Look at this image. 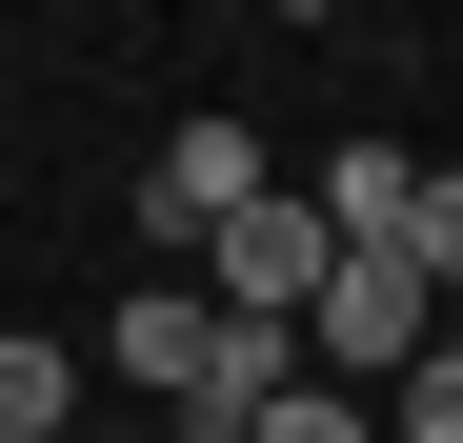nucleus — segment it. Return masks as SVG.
<instances>
[{
	"mask_svg": "<svg viewBox=\"0 0 463 443\" xmlns=\"http://www.w3.org/2000/svg\"><path fill=\"white\" fill-rule=\"evenodd\" d=\"M423 343H443V282H423L403 242H343V262H323V303H302V383L383 403V383H403Z\"/></svg>",
	"mask_w": 463,
	"mask_h": 443,
	"instance_id": "obj_1",
	"label": "nucleus"
},
{
	"mask_svg": "<svg viewBox=\"0 0 463 443\" xmlns=\"http://www.w3.org/2000/svg\"><path fill=\"white\" fill-rule=\"evenodd\" d=\"M323 262H343V242H323V202H282V182H262V202H242V222L202 242V303H222V323H282V343H302Z\"/></svg>",
	"mask_w": 463,
	"mask_h": 443,
	"instance_id": "obj_2",
	"label": "nucleus"
},
{
	"mask_svg": "<svg viewBox=\"0 0 463 443\" xmlns=\"http://www.w3.org/2000/svg\"><path fill=\"white\" fill-rule=\"evenodd\" d=\"M202 343H222V303H182V282H141V303L101 323V363L162 403V443H202Z\"/></svg>",
	"mask_w": 463,
	"mask_h": 443,
	"instance_id": "obj_3",
	"label": "nucleus"
},
{
	"mask_svg": "<svg viewBox=\"0 0 463 443\" xmlns=\"http://www.w3.org/2000/svg\"><path fill=\"white\" fill-rule=\"evenodd\" d=\"M242 202H262V121H182L162 182H141V222H162V242H222Z\"/></svg>",
	"mask_w": 463,
	"mask_h": 443,
	"instance_id": "obj_4",
	"label": "nucleus"
},
{
	"mask_svg": "<svg viewBox=\"0 0 463 443\" xmlns=\"http://www.w3.org/2000/svg\"><path fill=\"white\" fill-rule=\"evenodd\" d=\"M0 443H81V363L41 323H0Z\"/></svg>",
	"mask_w": 463,
	"mask_h": 443,
	"instance_id": "obj_5",
	"label": "nucleus"
},
{
	"mask_svg": "<svg viewBox=\"0 0 463 443\" xmlns=\"http://www.w3.org/2000/svg\"><path fill=\"white\" fill-rule=\"evenodd\" d=\"M403 202H423L403 141H343V162H323V242H403Z\"/></svg>",
	"mask_w": 463,
	"mask_h": 443,
	"instance_id": "obj_6",
	"label": "nucleus"
},
{
	"mask_svg": "<svg viewBox=\"0 0 463 443\" xmlns=\"http://www.w3.org/2000/svg\"><path fill=\"white\" fill-rule=\"evenodd\" d=\"M383 443H463V323L403 363V383H383Z\"/></svg>",
	"mask_w": 463,
	"mask_h": 443,
	"instance_id": "obj_7",
	"label": "nucleus"
},
{
	"mask_svg": "<svg viewBox=\"0 0 463 443\" xmlns=\"http://www.w3.org/2000/svg\"><path fill=\"white\" fill-rule=\"evenodd\" d=\"M242 443H383V403H343V383H282V403H262Z\"/></svg>",
	"mask_w": 463,
	"mask_h": 443,
	"instance_id": "obj_8",
	"label": "nucleus"
},
{
	"mask_svg": "<svg viewBox=\"0 0 463 443\" xmlns=\"http://www.w3.org/2000/svg\"><path fill=\"white\" fill-rule=\"evenodd\" d=\"M403 262H423V282H463V162H423V202H403Z\"/></svg>",
	"mask_w": 463,
	"mask_h": 443,
	"instance_id": "obj_9",
	"label": "nucleus"
},
{
	"mask_svg": "<svg viewBox=\"0 0 463 443\" xmlns=\"http://www.w3.org/2000/svg\"><path fill=\"white\" fill-rule=\"evenodd\" d=\"M81 443H121V423H81Z\"/></svg>",
	"mask_w": 463,
	"mask_h": 443,
	"instance_id": "obj_10",
	"label": "nucleus"
}]
</instances>
